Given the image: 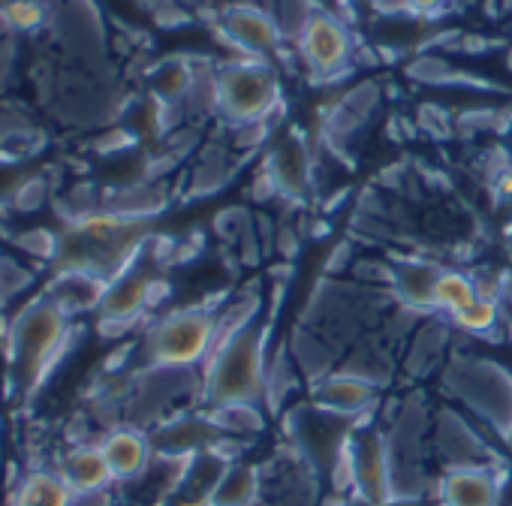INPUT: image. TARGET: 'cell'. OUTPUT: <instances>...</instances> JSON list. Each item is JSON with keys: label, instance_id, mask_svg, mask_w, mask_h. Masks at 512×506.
Returning a JSON list of instances; mask_svg holds the SVG:
<instances>
[{"label": "cell", "instance_id": "obj_19", "mask_svg": "<svg viewBox=\"0 0 512 506\" xmlns=\"http://www.w3.org/2000/svg\"><path fill=\"white\" fill-rule=\"evenodd\" d=\"M208 419L223 437H253L266 428V413L260 404L253 401H232V404H217L208 410Z\"/></svg>", "mask_w": 512, "mask_h": 506}, {"label": "cell", "instance_id": "obj_20", "mask_svg": "<svg viewBox=\"0 0 512 506\" xmlns=\"http://www.w3.org/2000/svg\"><path fill=\"white\" fill-rule=\"evenodd\" d=\"M476 296H479V293H476L473 275L446 266V269L440 272V278H437V287H434V311L452 317V314H458L461 308H467Z\"/></svg>", "mask_w": 512, "mask_h": 506}, {"label": "cell", "instance_id": "obj_6", "mask_svg": "<svg viewBox=\"0 0 512 506\" xmlns=\"http://www.w3.org/2000/svg\"><path fill=\"white\" fill-rule=\"evenodd\" d=\"M350 458L356 476L353 497H359L368 506H392L395 491H392V455H389L386 431L374 425L353 428Z\"/></svg>", "mask_w": 512, "mask_h": 506}, {"label": "cell", "instance_id": "obj_2", "mask_svg": "<svg viewBox=\"0 0 512 506\" xmlns=\"http://www.w3.org/2000/svg\"><path fill=\"white\" fill-rule=\"evenodd\" d=\"M217 314L208 305H193L160 317L145 338L148 368L193 371L202 368L217 341Z\"/></svg>", "mask_w": 512, "mask_h": 506}, {"label": "cell", "instance_id": "obj_3", "mask_svg": "<svg viewBox=\"0 0 512 506\" xmlns=\"http://www.w3.org/2000/svg\"><path fill=\"white\" fill-rule=\"evenodd\" d=\"M217 109L232 124L269 121L281 100V82L272 64L260 58H238L214 73Z\"/></svg>", "mask_w": 512, "mask_h": 506}, {"label": "cell", "instance_id": "obj_8", "mask_svg": "<svg viewBox=\"0 0 512 506\" xmlns=\"http://www.w3.org/2000/svg\"><path fill=\"white\" fill-rule=\"evenodd\" d=\"M220 28L247 58H266L278 52L284 34L275 13H266L253 4H232L220 13Z\"/></svg>", "mask_w": 512, "mask_h": 506}, {"label": "cell", "instance_id": "obj_23", "mask_svg": "<svg viewBox=\"0 0 512 506\" xmlns=\"http://www.w3.org/2000/svg\"><path fill=\"white\" fill-rule=\"evenodd\" d=\"M446 0H404V7L410 10V13H419V16H428V13H434L437 7H443Z\"/></svg>", "mask_w": 512, "mask_h": 506}, {"label": "cell", "instance_id": "obj_5", "mask_svg": "<svg viewBox=\"0 0 512 506\" xmlns=\"http://www.w3.org/2000/svg\"><path fill=\"white\" fill-rule=\"evenodd\" d=\"M449 389L494 434L512 437V377L488 359H461L449 368Z\"/></svg>", "mask_w": 512, "mask_h": 506}, {"label": "cell", "instance_id": "obj_13", "mask_svg": "<svg viewBox=\"0 0 512 506\" xmlns=\"http://www.w3.org/2000/svg\"><path fill=\"white\" fill-rule=\"evenodd\" d=\"M55 470L64 476V482L73 488V494L79 500L94 497V494H106L115 485V476L109 470V461H106L100 443H73L61 455Z\"/></svg>", "mask_w": 512, "mask_h": 506}, {"label": "cell", "instance_id": "obj_14", "mask_svg": "<svg viewBox=\"0 0 512 506\" xmlns=\"http://www.w3.org/2000/svg\"><path fill=\"white\" fill-rule=\"evenodd\" d=\"M446 266L434 260H404L392 266V293L401 308L413 314H437L434 311V287Z\"/></svg>", "mask_w": 512, "mask_h": 506}, {"label": "cell", "instance_id": "obj_21", "mask_svg": "<svg viewBox=\"0 0 512 506\" xmlns=\"http://www.w3.org/2000/svg\"><path fill=\"white\" fill-rule=\"evenodd\" d=\"M449 323L461 332V335H488L494 332V326L500 323V302H491V299H473L467 308H461L458 314L449 317Z\"/></svg>", "mask_w": 512, "mask_h": 506}, {"label": "cell", "instance_id": "obj_1", "mask_svg": "<svg viewBox=\"0 0 512 506\" xmlns=\"http://www.w3.org/2000/svg\"><path fill=\"white\" fill-rule=\"evenodd\" d=\"M269 329L256 320L214 347L202 365V395L208 407L232 401H260L269 368Z\"/></svg>", "mask_w": 512, "mask_h": 506}, {"label": "cell", "instance_id": "obj_15", "mask_svg": "<svg viewBox=\"0 0 512 506\" xmlns=\"http://www.w3.org/2000/svg\"><path fill=\"white\" fill-rule=\"evenodd\" d=\"M76 503L79 497L73 494V488L64 482L58 470L49 467L28 470L10 494V506H76Z\"/></svg>", "mask_w": 512, "mask_h": 506}, {"label": "cell", "instance_id": "obj_7", "mask_svg": "<svg viewBox=\"0 0 512 506\" xmlns=\"http://www.w3.org/2000/svg\"><path fill=\"white\" fill-rule=\"evenodd\" d=\"M296 43H299V58L308 67V73H314V79H323V82L338 79L350 67L353 40L344 22L323 10H317V16L308 22V28L302 31Z\"/></svg>", "mask_w": 512, "mask_h": 506}, {"label": "cell", "instance_id": "obj_10", "mask_svg": "<svg viewBox=\"0 0 512 506\" xmlns=\"http://www.w3.org/2000/svg\"><path fill=\"white\" fill-rule=\"evenodd\" d=\"M97 443H100V449H103V455L109 461V470H112L115 482H136V479H142L151 470L154 458H157L151 434L142 431L133 422L109 428Z\"/></svg>", "mask_w": 512, "mask_h": 506}, {"label": "cell", "instance_id": "obj_11", "mask_svg": "<svg viewBox=\"0 0 512 506\" xmlns=\"http://www.w3.org/2000/svg\"><path fill=\"white\" fill-rule=\"evenodd\" d=\"M500 497V467H446V473L437 482L440 506H500Z\"/></svg>", "mask_w": 512, "mask_h": 506}, {"label": "cell", "instance_id": "obj_9", "mask_svg": "<svg viewBox=\"0 0 512 506\" xmlns=\"http://www.w3.org/2000/svg\"><path fill=\"white\" fill-rule=\"evenodd\" d=\"M434 446L449 467H497L491 446L455 410L443 407L434 416Z\"/></svg>", "mask_w": 512, "mask_h": 506}, {"label": "cell", "instance_id": "obj_24", "mask_svg": "<svg viewBox=\"0 0 512 506\" xmlns=\"http://www.w3.org/2000/svg\"><path fill=\"white\" fill-rule=\"evenodd\" d=\"M416 506H419V503H416ZM425 506H440V503H437V500H434V503H425Z\"/></svg>", "mask_w": 512, "mask_h": 506}, {"label": "cell", "instance_id": "obj_12", "mask_svg": "<svg viewBox=\"0 0 512 506\" xmlns=\"http://www.w3.org/2000/svg\"><path fill=\"white\" fill-rule=\"evenodd\" d=\"M377 389L380 386H374L371 380L338 368L329 377L314 383V404L329 410V413H335V416H341V419L362 422L365 413L377 401Z\"/></svg>", "mask_w": 512, "mask_h": 506}, {"label": "cell", "instance_id": "obj_4", "mask_svg": "<svg viewBox=\"0 0 512 506\" xmlns=\"http://www.w3.org/2000/svg\"><path fill=\"white\" fill-rule=\"evenodd\" d=\"M64 341H67V314L55 302H40L19 320V329L13 332L10 365L22 389H37L43 383V377L61 356Z\"/></svg>", "mask_w": 512, "mask_h": 506}, {"label": "cell", "instance_id": "obj_22", "mask_svg": "<svg viewBox=\"0 0 512 506\" xmlns=\"http://www.w3.org/2000/svg\"><path fill=\"white\" fill-rule=\"evenodd\" d=\"M446 332H437L434 326L422 329L416 338H413V350H410V365L416 362V371H428L440 353V344H443Z\"/></svg>", "mask_w": 512, "mask_h": 506}, {"label": "cell", "instance_id": "obj_17", "mask_svg": "<svg viewBox=\"0 0 512 506\" xmlns=\"http://www.w3.org/2000/svg\"><path fill=\"white\" fill-rule=\"evenodd\" d=\"M287 350H290L299 374L308 377L311 383H317V380L329 377L332 371H338L335 368V359H338L335 347L326 338H320L314 329H308V326H299L296 329V338H290V347Z\"/></svg>", "mask_w": 512, "mask_h": 506}, {"label": "cell", "instance_id": "obj_18", "mask_svg": "<svg viewBox=\"0 0 512 506\" xmlns=\"http://www.w3.org/2000/svg\"><path fill=\"white\" fill-rule=\"evenodd\" d=\"M269 175L275 178L278 190L287 196H302L308 181H311V169H308V157L299 148V142H284L272 160H269Z\"/></svg>", "mask_w": 512, "mask_h": 506}, {"label": "cell", "instance_id": "obj_16", "mask_svg": "<svg viewBox=\"0 0 512 506\" xmlns=\"http://www.w3.org/2000/svg\"><path fill=\"white\" fill-rule=\"evenodd\" d=\"M260 497H263L260 467L232 461L220 473V479L208 497V506H260Z\"/></svg>", "mask_w": 512, "mask_h": 506}, {"label": "cell", "instance_id": "obj_25", "mask_svg": "<svg viewBox=\"0 0 512 506\" xmlns=\"http://www.w3.org/2000/svg\"><path fill=\"white\" fill-rule=\"evenodd\" d=\"M190 506H208V503H190Z\"/></svg>", "mask_w": 512, "mask_h": 506}]
</instances>
